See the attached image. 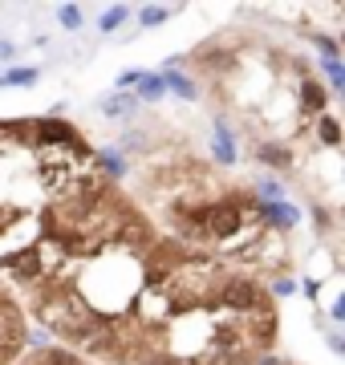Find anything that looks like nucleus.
<instances>
[{"label":"nucleus","instance_id":"nucleus-1","mask_svg":"<svg viewBox=\"0 0 345 365\" xmlns=\"http://www.w3.org/2000/svg\"><path fill=\"white\" fill-rule=\"evenodd\" d=\"M215 304L227 317H248L264 304V292H260V284H256L252 276H224L220 288H215V297H212V309Z\"/></svg>","mask_w":345,"mask_h":365},{"label":"nucleus","instance_id":"nucleus-2","mask_svg":"<svg viewBox=\"0 0 345 365\" xmlns=\"http://www.w3.org/2000/svg\"><path fill=\"white\" fill-rule=\"evenodd\" d=\"M29 138L37 146H53V150H69L73 158H90V146L81 143V134L69 126L66 118H41V122H29Z\"/></svg>","mask_w":345,"mask_h":365},{"label":"nucleus","instance_id":"nucleus-3","mask_svg":"<svg viewBox=\"0 0 345 365\" xmlns=\"http://www.w3.org/2000/svg\"><path fill=\"white\" fill-rule=\"evenodd\" d=\"M0 272H9L16 280V284H37L41 280V264H37V256H33V248H25V252H9V256H0Z\"/></svg>","mask_w":345,"mask_h":365},{"label":"nucleus","instance_id":"nucleus-4","mask_svg":"<svg viewBox=\"0 0 345 365\" xmlns=\"http://www.w3.org/2000/svg\"><path fill=\"white\" fill-rule=\"evenodd\" d=\"M297 102H301V110H305V114H325V106H329V90H325V86H321L317 78H301V86H297Z\"/></svg>","mask_w":345,"mask_h":365},{"label":"nucleus","instance_id":"nucleus-5","mask_svg":"<svg viewBox=\"0 0 345 365\" xmlns=\"http://www.w3.org/2000/svg\"><path fill=\"white\" fill-rule=\"evenodd\" d=\"M256 158H260L268 170H277V175H289V170L297 167V155H292L289 146H280V143H260L256 146Z\"/></svg>","mask_w":345,"mask_h":365},{"label":"nucleus","instance_id":"nucleus-6","mask_svg":"<svg viewBox=\"0 0 345 365\" xmlns=\"http://www.w3.org/2000/svg\"><path fill=\"white\" fill-rule=\"evenodd\" d=\"M212 158L220 167H232L236 163V138L227 130V122H215L212 126Z\"/></svg>","mask_w":345,"mask_h":365},{"label":"nucleus","instance_id":"nucleus-7","mask_svg":"<svg viewBox=\"0 0 345 365\" xmlns=\"http://www.w3.org/2000/svg\"><path fill=\"white\" fill-rule=\"evenodd\" d=\"M167 86H163V73H138L134 81V102H159Z\"/></svg>","mask_w":345,"mask_h":365},{"label":"nucleus","instance_id":"nucleus-8","mask_svg":"<svg viewBox=\"0 0 345 365\" xmlns=\"http://www.w3.org/2000/svg\"><path fill=\"white\" fill-rule=\"evenodd\" d=\"M163 86H167V93H179L183 102H195V98H200L195 81L187 78L183 69H167V73H163Z\"/></svg>","mask_w":345,"mask_h":365},{"label":"nucleus","instance_id":"nucleus-9","mask_svg":"<svg viewBox=\"0 0 345 365\" xmlns=\"http://www.w3.org/2000/svg\"><path fill=\"white\" fill-rule=\"evenodd\" d=\"M134 110H138L134 93H110V98H102V114L106 118H130Z\"/></svg>","mask_w":345,"mask_h":365},{"label":"nucleus","instance_id":"nucleus-10","mask_svg":"<svg viewBox=\"0 0 345 365\" xmlns=\"http://www.w3.org/2000/svg\"><path fill=\"white\" fill-rule=\"evenodd\" d=\"M317 143L329 146V150H337V146H341V122H337L333 114H321L317 118Z\"/></svg>","mask_w":345,"mask_h":365},{"label":"nucleus","instance_id":"nucleus-11","mask_svg":"<svg viewBox=\"0 0 345 365\" xmlns=\"http://www.w3.org/2000/svg\"><path fill=\"white\" fill-rule=\"evenodd\" d=\"M126 16H130L126 4H110L106 13L98 16V33H106V37H110V33H118V29L126 25Z\"/></svg>","mask_w":345,"mask_h":365},{"label":"nucleus","instance_id":"nucleus-12","mask_svg":"<svg viewBox=\"0 0 345 365\" xmlns=\"http://www.w3.org/2000/svg\"><path fill=\"white\" fill-rule=\"evenodd\" d=\"M98 163H102L114 179H122V175L130 170V163H126V155H122L118 146H102V150H98Z\"/></svg>","mask_w":345,"mask_h":365},{"label":"nucleus","instance_id":"nucleus-13","mask_svg":"<svg viewBox=\"0 0 345 365\" xmlns=\"http://www.w3.org/2000/svg\"><path fill=\"white\" fill-rule=\"evenodd\" d=\"M171 16H175V9H167V4H143V9H138V25L155 29V25H163V21H171Z\"/></svg>","mask_w":345,"mask_h":365},{"label":"nucleus","instance_id":"nucleus-14","mask_svg":"<svg viewBox=\"0 0 345 365\" xmlns=\"http://www.w3.org/2000/svg\"><path fill=\"white\" fill-rule=\"evenodd\" d=\"M130 365H179V357L167 349H138Z\"/></svg>","mask_w":345,"mask_h":365},{"label":"nucleus","instance_id":"nucleus-15","mask_svg":"<svg viewBox=\"0 0 345 365\" xmlns=\"http://www.w3.org/2000/svg\"><path fill=\"white\" fill-rule=\"evenodd\" d=\"M280 199H284L280 179H256V203H280Z\"/></svg>","mask_w":345,"mask_h":365},{"label":"nucleus","instance_id":"nucleus-16","mask_svg":"<svg viewBox=\"0 0 345 365\" xmlns=\"http://www.w3.org/2000/svg\"><path fill=\"white\" fill-rule=\"evenodd\" d=\"M81 21H86V16H81L78 4H57V25L66 29V33H78Z\"/></svg>","mask_w":345,"mask_h":365},{"label":"nucleus","instance_id":"nucleus-17","mask_svg":"<svg viewBox=\"0 0 345 365\" xmlns=\"http://www.w3.org/2000/svg\"><path fill=\"white\" fill-rule=\"evenodd\" d=\"M37 69L33 66H16V69H9V73H4V78H0V86H37Z\"/></svg>","mask_w":345,"mask_h":365},{"label":"nucleus","instance_id":"nucleus-18","mask_svg":"<svg viewBox=\"0 0 345 365\" xmlns=\"http://www.w3.org/2000/svg\"><path fill=\"white\" fill-rule=\"evenodd\" d=\"M321 69H325V78H329V98L333 93H341L345 90V66L341 61H317Z\"/></svg>","mask_w":345,"mask_h":365},{"label":"nucleus","instance_id":"nucleus-19","mask_svg":"<svg viewBox=\"0 0 345 365\" xmlns=\"http://www.w3.org/2000/svg\"><path fill=\"white\" fill-rule=\"evenodd\" d=\"M41 365H81V357H78V353H66V349H53V345H49V349L41 353Z\"/></svg>","mask_w":345,"mask_h":365},{"label":"nucleus","instance_id":"nucleus-20","mask_svg":"<svg viewBox=\"0 0 345 365\" xmlns=\"http://www.w3.org/2000/svg\"><path fill=\"white\" fill-rule=\"evenodd\" d=\"M313 45L321 49V61H341V49H337V41L325 37V33H313Z\"/></svg>","mask_w":345,"mask_h":365},{"label":"nucleus","instance_id":"nucleus-21","mask_svg":"<svg viewBox=\"0 0 345 365\" xmlns=\"http://www.w3.org/2000/svg\"><path fill=\"white\" fill-rule=\"evenodd\" d=\"M313 220H317V232H321V235L333 232V211L325 207V203H313Z\"/></svg>","mask_w":345,"mask_h":365},{"label":"nucleus","instance_id":"nucleus-22","mask_svg":"<svg viewBox=\"0 0 345 365\" xmlns=\"http://www.w3.org/2000/svg\"><path fill=\"white\" fill-rule=\"evenodd\" d=\"M292 292H297V280H292V276H277V280H272V297H292Z\"/></svg>","mask_w":345,"mask_h":365},{"label":"nucleus","instance_id":"nucleus-23","mask_svg":"<svg viewBox=\"0 0 345 365\" xmlns=\"http://www.w3.org/2000/svg\"><path fill=\"white\" fill-rule=\"evenodd\" d=\"M329 321H333V325H341V321H345V297H337L329 304Z\"/></svg>","mask_w":345,"mask_h":365},{"label":"nucleus","instance_id":"nucleus-24","mask_svg":"<svg viewBox=\"0 0 345 365\" xmlns=\"http://www.w3.org/2000/svg\"><path fill=\"white\" fill-rule=\"evenodd\" d=\"M134 81H138V69H126V73H118V93H122V90H134Z\"/></svg>","mask_w":345,"mask_h":365},{"label":"nucleus","instance_id":"nucleus-25","mask_svg":"<svg viewBox=\"0 0 345 365\" xmlns=\"http://www.w3.org/2000/svg\"><path fill=\"white\" fill-rule=\"evenodd\" d=\"M329 349L333 353H345V341H341V333H337V329H329Z\"/></svg>","mask_w":345,"mask_h":365},{"label":"nucleus","instance_id":"nucleus-26","mask_svg":"<svg viewBox=\"0 0 345 365\" xmlns=\"http://www.w3.org/2000/svg\"><path fill=\"white\" fill-rule=\"evenodd\" d=\"M13 53H16V45H13V41H0V61H9Z\"/></svg>","mask_w":345,"mask_h":365},{"label":"nucleus","instance_id":"nucleus-27","mask_svg":"<svg viewBox=\"0 0 345 365\" xmlns=\"http://www.w3.org/2000/svg\"><path fill=\"white\" fill-rule=\"evenodd\" d=\"M0 78H4V73H0ZM0 90H4V86H0Z\"/></svg>","mask_w":345,"mask_h":365}]
</instances>
